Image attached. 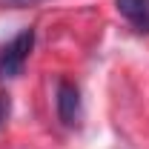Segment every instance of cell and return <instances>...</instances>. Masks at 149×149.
Listing matches in <instances>:
<instances>
[{
	"instance_id": "cell-1",
	"label": "cell",
	"mask_w": 149,
	"mask_h": 149,
	"mask_svg": "<svg viewBox=\"0 0 149 149\" xmlns=\"http://www.w3.org/2000/svg\"><path fill=\"white\" fill-rule=\"evenodd\" d=\"M32 46H35V29H23L20 35L12 37L9 46H3V52H0V80L17 77L23 72Z\"/></svg>"
},
{
	"instance_id": "cell-2",
	"label": "cell",
	"mask_w": 149,
	"mask_h": 149,
	"mask_svg": "<svg viewBox=\"0 0 149 149\" xmlns=\"http://www.w3.org/2000/svg\"><path fill=\"white\" fill-rule=\"evenodd\" d=\"M57 118L66 126H77L80 123V92L69 80L57 83Z\"/></svg>"
},
{
	"instance_id": "cell-3",
	"label": "cell",
	"mask_w": 149,
	"mask_h": 149,
	"mask_svg": "<svg viewBox=\"0 0 149 149\" xmlns=\"http://www.w3.org/2000/svg\"><path fill=\"white\" fill-rule=\"evenodd\" d=\"M123 20H129L138 32L149 35V0H115Z\"/></svg>"
},
{
	"instance_id": "cell-4",
	"label": "cell",
	"mask_w": 149,
	"mask_h": 149,
	"mask_svg": "<svg viewBox=\"0 0 149 149\" xmlns=\"http://www.w3.org/2000/svg\"><path fill=\"white\" fill-rule=\"evenodd\" d=\"M6 115H9V97H6V95H0V123L6 120Z\"/></svg>"
},
{
	"instance_id": "cell-5",
	"label": "cell",
	"mask_w": 149,
	"mask_h": 149,
	"mask_svg": "<svg viewBox=\"0 0 149 149\" xmlns=\"http://www.w3.org/2000/svg\"><path fill=\"white\" fill-rule=\"evenodd\" d=\"M6 3H15V6H26V3H32V0H6Z\"/></svg>"
}]
</instances>
